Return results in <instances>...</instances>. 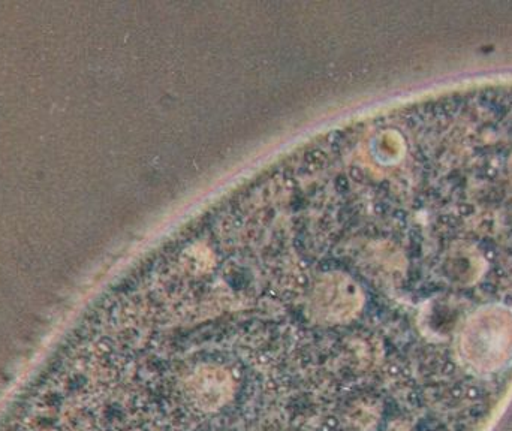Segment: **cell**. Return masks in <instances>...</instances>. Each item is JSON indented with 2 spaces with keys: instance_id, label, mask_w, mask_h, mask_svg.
<instances>
[{
  "instance_id": "cell-1",
  "label": "cell",
  "mask_w": 512,
  "mask_h": 431,
  "mask_svg": "<svg viewBox=\"0 0 512 431\" xmlns=\"http://www.w3.org/2000/svg\"><path fill=\"white\" fill-rule=\"evenodd\" d=\"M233 376L219 367L203 366L185 376L183 394L197 411L215 412L233 396Z\"/></svg>"
}]
</instances>
